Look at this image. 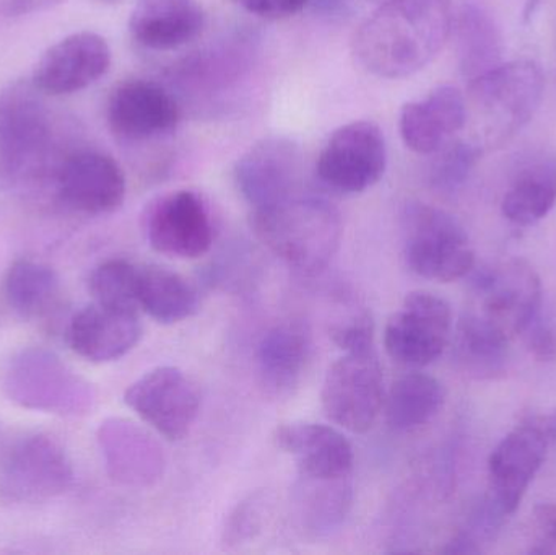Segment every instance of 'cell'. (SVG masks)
<instances>
[{"label": "cell", "mask_w": 556, "mask_h": 555, "mask_svg": "<svg viewBox=\"0 0 556 555\" xmlns=\"http://www.w3.org/2000/svg\"><path fill=\"white\" fill-rule=\"evenodd\" d=\"M453 23L451 0H384L353 35V55L376 77H410L440 54Z\"/></svg>", "instance_id": "obj_1"}, {"label": "cell", "mask_w": 556, "mask_h": 555, "mask_svg": "<svg viewBox=\"0 0 556 555\" xmlns=\"http://www.w3.org/2000/svg\"><path fill=\"white\" fill-rule=\"evenodd\" d=\"M261 243L298 273L314 276L329 266L342 240V218L330 202L296 194L251 214Z\"/></svg>", "instance_id": "obj_2"}, {"label": "cell", "mask_w": 556, "mask_h": 555, "mask_svg": "<svg viewBox=\"0 0 556 555\" xmlns=\"http://www.w3.org/2000/svg\"><path fill=\"white\" fill-rule=\"evenodd\" d=\"M542 94L544 74L532 61L500 64L469 80L467 121L477 127L472 142L482 150L508 142L534 117Z\"/></svg>", "instance_id": "obj_3"}, {"label": "cell", "mask_w": 556, "mask_h": 555, "mask_svg": "<svg viewBox=\"0 0 556 555\" xmlns=\"http://www.w3.org/2000/svg\"><path fill=\"white\" fill-rule=\"evenodd\" d=\"M404 256L412 273L437 282L463 279L476 253L463 225L441 209L412 202L402 214Z\"/></svg>", "instance_id": "obj_4"}, {"label": "cell", "mask_w": 556, "mask_h": 555, "mask_svg": "<svg viewBox=\"0 0 556 555\" xmlns=\"http://www.w3.org/2000/svg\"><path fill=\"white\" fill-rule=\"evenodd\" d=\"M382 387V367L375 349L345 352L324 378V414L349 432H368L384 404Z\"/></svg>", "instance_id": "obj_5"}, {"label": "cell", "mask_w": 556, "mask_h": 555, "mask_svg": "<svg viewBox=\"0 0 556 555\" xmlns=\"http://www.w3.org/2000/svg\"><path fill=\"white\" fill-rule=\"evenodd\" d=\"M74 466L64 446L49 436L26 437L13 446L0 471V501L9 505L42 504L65 494Z\"/></svg>", "instance_id": "obj_6"}, {"label": "cell", "mask_w": 556, "mask_h": 555, "mask_svg": "<svg viewBox=\"0 0 556 555\" xmlns=\"http://www.w3.org/2000/svg\"><path fill=\"white\" fill-rule=\"evenodd\" d=\"M10 400L28 409L52 414H80L93 401L90 384L74 374L61 358L46 351L22 352L5 374Z\"/></svg>", "instance_id": "obj_7"}, {"label": "cell", "mask_w": 556, "mask_h": 555, "mask_svg": "<svg viewBox=\"0 0 556 555\" xmlns=\"http://www.w3.org/2000/svg\"><path fill=\"white\" fill-rule=\"evenodd\" d=\"M388 168L384 134L371 121H352L333 130L316 162V173L333 191L358 194L381 181Z\"/></svg>", "instance_id": "obj_8"}, {"label": "cell", "mask_w": 556, "mask_h": 555, "mask_svg": "<svg viewBox=\"0 0 556 555\" xmlns=\"http://www.w3.org/2000/svg\"><path fill=\"white\" fill-rule=\"evenodd\" d=\"M453 335V310L431 292L408 293L401 310L389 318L384 348L404 367H427L443 355Z\"/></svg>", "instance_id": "obj_9"}, {"label": "cell", "mask_w": 556, "mask_h": 555, "mask_svg": "<svg viewBox=\"0 0 556 555\" xmlns=\"http://www.w3.org/2000/svg\"><path fill=\"white\" fill-rule=\"evenodd\" d=\"M147 241L156 253L198 260L211 251L215 228L211 209L198 192H168L150 202L143 214Z\"/></svg>", "instance_id": "obj_10"}, {"label": "cell", "mask_w": 556, "mask_h": 555, "mask_svg": "<svg viewBox=\"0 0 556 555\" xmlns=\"http://www.w3.org/2000/svg\"><path fill=\"white\" fill-rule=\"evenodd\" d=\"M124 403L160 436L178 442L198 420L201 394L185 371L165 365L134 381L124 393Z\"/></svg>", "instance_id": "obj_11"}, {"label": "cell", "mask_w": 556, "mask_h": 555, "mask_svg": "<svg viewBox=\"0 0 556 555\" xmlns=\"http://www.w3.org/2000/svg\"><path fill=\"white\" fill-rule=\"evenodd\" d=\"M41 94L33 81L0 91V166L10 175L33 168L51 142V116Z\"/></svg>", "instance_id": "obj_12"}, {"label": "cell", "mask_w": 556, "mask_h": 555, "mask_svg": "<svg viewBox=\"0 0 556 555\" xmlns=\"http://www.w3.org/2000/svg\"><path fill=\"white\" fill-rule=\"evenodd\" d=\"M479 315L506 338L525 335L538 319L542 303L541 277L525 260H511L485 270L476 282Z\"/></svg>", "instance_id": "obj_13"}, {"label": "cell", "mask_w": 556, "mask_h": 555, "mask_svg": "<svg viewBox=\"0 0 556 555\" xmlns=\"http://www.w3.org/2000/svg\"><path fill=\"white\" fill-rule=\"evenodd\" d=\"M301 179L300 146L285 137H267L254 143L235 166V181L253 211L301 194Z\"/></svg>", "instance_id": "obj_14"}, {"label": "cell", "mask_w": 556, "mask_h": 555, "mask_svg": "<svg viewBox=\"0 0 556 555\" xmlns=\"http://www.w3.org/2000/svg\"><path fill=\"white\" fill-rule=\"evenodd\" d=\"M111 67V48L93 31L74 33L46 49L33 71V85L41 93L61 97L97 84Z\"/></svg>", "instance_id": "obj_15"}, {"label": "cell", "mask_w": 556, "mask_h": 555, "mask_svg": "<svg viewBox=\"0 0 556 555\" xmlns=\"http://www.w3.org/2000/svg\"><path fill=\"white\" fill-rule=\"evenodd\" d=\"M58 195L68 209L85 215H106L126 199V176L113 156L81 150L68 156L55 178Z\"/></svg>", "instance_id": "obj_16"}, {"label": "cell", "mask_w": 556, "mask_h": 555, "mask_svg": "<svg viewBox=\"0 0 556 555\" xmlns=\"http://www.w3.org/2000/svg\"><path fill=\"white\" fill-rule=\"evenodd\" d=\"M547 455V433L539 424L526 422L508 433L489 462L490 491L496 510L513 515L528 494Z\"/></svg>", "instance_id": "obj_17"}, {"label": "cell", "mask_w": 556, "mask_h": 555, "mask_svg": "<svg viewBox=\"0 0 556 555\" xmlns=\"http://www.w3.org/2000/svg\"><path fill=\"white\" fill-rule=\"evenodd\" d=\"M108 124L129 142L156 139L172 134L181 119L175 97L150 80H127L117 85L108 101Z\"/></svg>", "instance_id": "obj_18"}, {"label": "cell", "mask_w": 556, "mask_h": 555, "mask_svg": "<svg viewBox=\"0 0 556 555\" xmlns=\"http://www.w3.org/2000/svg\"><path fill=\"white\" fill-rule=\"evenodd\" d=\"M142 338L139 313L93 305L72 318L67 341L78 357L91 364H108L129 354Z\"/></svg>", "instance_id": "obj_19"}, {"label": "cell", "mask_w": 556, "mask_h": 555, "mask_svg": "<svg viewBox=\"0 0 556 555\" xmlns=\"http://www.w3.org/2000/svg\"><path fill=\"white\" fill-rule=\"evenodd\" d=\"M466 124V97L453 85H441L425 100L405 103L399 116L402 140L418 155H433Z\"/></svg>", "instance_id": "obj_20"}, {"label": "cell", "mask_w": 556, "mask_h": 555, "mask_svg": "<svg viewBox=\"0 0 556 555\" xmlns=\"http://www.w3.org/2000/svg\"><path fill=\"white\" fill-rule=\"evenodd\" d=\"M100 445L108 472L130 488H150L162 479L165 453L162 445L129 420L111 419L100 429Z\"/></svg>", "instance_id": "obj_21"}, {"label": "cell", "mask_w": 556, "mask_h": 555, "mask_svg": "<svg viewBox=\"0 0 556 555\" xmlns=\"http://www.w3.org/2000/svg\"><path fill=\"white\" fill-rule=\"evenodd\" d=\"M276 445L296 463L298 475H352V443L339 430L326 424L291 422L277 427Z\"/></svg>", "instance_id": "obj_22"}, {"label": "cell", "mask_w": 556, "mask_h": 555, "mask_svg": "<svg viewBox=\"0 0 556 555\" xmlns=\"http://www.w3.org/2000/svg\"><path fill=\"white\" fill-rule=\"evenodd\" d=\"M205 25L199 0H137L129 31L143 48L173 51L194 41Z\"/></svg>", "instance_id": "obj_23"}, {"label": "cell", "mask_w": 556, "mask_h": 555, "mask_svg": "<svg viewBox=\"0 0 556 555\" xmlns=\"http://www.w3.org/2000/svg\"><path fill=\"white\" fill-rule=\"evenodd\" d=\"M313 354V339L304 323L283 321L261 339L256 351L261 384L276 396H287L300 384Z\"/></svg>", "instance_id": "obj_24"}, {"label": "cell", "mask_w": 556, "mask_h": 555, "mask_svg": "<svg viewBox=\"0 0 556 555\" xmlns=\"http://www.w3.org/2000/svg\"><path fill=\"white\" fill-rule=\"evenodd\" d=\"M294 517L306 533L326 537L342 527L353 505L352 475H298L293 492Z\"/></svg>", "instance_id": "obj_25"}, {"label": "cell", "mask_w": 556, "mask_h": 555, "mask_svg": "<svg viewBox=\"0 0 556 555\" xmlns=\"http://www.w3.org/2000/svg\"><path fill=\"white\" fill-rule=\"evenodd\" d=\"M509 342L479 313H467L454 332V361L469 377L493 380L508 370Z\"/></svg>", "instance_id": "obj_26"}, {"label": "cell", "mask_w": 556, "mask_h": 555, "mask_svg": "<svg viewBox=\"0 0 556 555\" xmlns=\"http://www.w3.org/2000/svg\"><path fill=\"white\" fill-rule=\"evenodd\" d=\"M137 302L140 312L162 325L191 318L199 310V293L181 274L162 266H139Z\"/></svg>", "instance_id": "obj_27"}, {"label": "cell", "mask_w": 556, "mask_h": 555, "mask_svg": "<svg viewBox=\"0 0 556 555\" xmlns=\"http://www.w3.org/2000/svg\"><path fill=\"white\" fill-rule=\"evenodd\" d=\"M446 391L438 378L427 374H408L399 378L386 400V417L395 432L420 429L443 409Z\"/></svg>", "instance_id": "obj_28"}, {"label": "cell", "mask_w": 556, "mask_h": 555, "mask_svg": "<svg viewBox=\"0 0 556 555\" xmlns=\"http://www.w3.org/2000/svg\"><path fill=\"white\" fill-rule=\"evenodd\" d=\"M556 204V156L531 163L519 172L502 201L511 224L529 227L551 214Z\"/></svg>", "instance_id": "obj_29"}, {"label": "cell", "mask_w": 556, "mask_h": 555, "mask_svg": "<svg viewBox=\"0 0 556 555\" xmlns=\"http://www.w3.org/2000/svg\"><path fill=\"white\" fill-rule=\"evenodd\" d=\"M3 292L10 308L25 319L48 315L61 295V280L54 269L31 260H18L9 267Z\"/></svg>", "instance_id": "obj_30"}, {"label": "cell", "mask_w": 556, "mask_h": 555, "mask_svg": "<svg viewBox=\"0 0 556 555\" xmlns=\"http://www.w3.org/2000/svg\"><path fill=\"white\" fill-rule=\"evenodd\" d=\"M460 68L467 80L502 64V38L492 16L477 5H466L457 20Z\"/></svg>", "instance_id": "obj_31"}, {"label": "cell", "mask_w": 556, "mask_h": 555, "mask_svg": "<svg viewBox=\"0 0 556 555\" xmlns=\"http://www.w3.org/2000/svg\"><path fill=\"white\" fill-rule=\"evenodd\" d=\"M137 276L139 266L130 261H104L90 277V292L94 302L111 308L139 313Z\"/></svg>", "instance_id": "obj_32"}, {"label": "cell", "mask_w": 556, "mask_h": 555, "mask_svg": "<svg viewBox=\"0 0 556 555\" xmlns=\"http://www.w3.org/2000/svg\"><path fill=\"white\" fill-rule=\"evenodd\" d=\"M433 155L438 156L431 168V182L441 191H454L466 181L470 169L482 155V149L472 140H456L447 142Z\"/></svg>", "instance_id": "obj_33"}, {"label": "cell", "mask_w": 556, "mask_h": 555, "mask_svg": "<svg viewBox=\"0 0 556 555\" xmlns=\"http://www.w3.org/2000/svg\"><path fill=\"white\" fill-rule=\"evenodd\" d=\"M269 514V497L266 492H254L240 502L228 515L224 528V543L241 546L250 543L263 531Z\"/></svg>", "instance_id": "obj_34"}, {"label": "cell", "mask_w": 556, "mask_h": 555, "mask_svg": "<svg viewBox=\"0 0 556 555\" xmlns=\"http://www.w3.org/2000/svg\"><path fill=\"white\" fill-rule=\"evenodd\" d=\"M330 338L343 352L375 349V323L366 312L353 313L330 328Z\"/></svg>", "instance_id": "obj_35"}, {"label": "cell", "mask_w": 556, "mask_h": 555, "mask_svg": "<svg viewBox=\"0 0 556 555\" xmlns=\"http://www.w3.org/2000/svg\"><path fill=\"white\" fill-rule=\"evenodd\" d=\"M531 553L547 554L556 550V504H542L534 510Z\"/></svg>", "instance_id": "obj_36"}, {"label": "cell", "mask_w": 556, "mask_h": 555, "mask_svg": "<svg viewBox=\"0 0 556 555\" xmlns=\"http://www.w3.org/2000/svg\"><path fill=\"white\" fill-rule=\"evenodd\" d=\"M247 12L266 20H285L296 15L307 0H237Z\"/></svg>", "instance_id": "obj_37"}, {"label": "cell", "mask_w": 556, "mask_h": 555, "mask_svg": "<svg viewBox=\"0 0 556 555\" xmlns=\"http://www.w3.org/2000/svg\"><path fill=\"white\" fill-rule=\"evenodd\" d=\"M528 348L539 361H554L556 357V336L554 329L541 325L535 319L528 329Z\"/></svg>", "instance_id": "obj_38"}, {"label": "cell", "mask_w": 556, "mask_h": 555, "mask_svg": "<svg viewBox=\"0 0 556 555\" xmlns=\"http://www.w3.org/2000/svg\"><path fill=\"white\" fill-rule=\"evenodd\" d=\"M58 2H61V0H7V10H9V13H12V15H22V13L45 9V7Z\"/></svg>", "instance_id": "obj_39"}, {"label": "cell", "mask_w": 556, "mask_h": 555, "mask_svg": "<svg viewBox=\"0 0 556 555\" xmlns=\"http://www.w3.org/2000/svg\"><path fill=\"white\" fill-rule=\"evenodd\" d=\"M551 429H552V433H554V437H555V439H556V414H555L554 419H552V426H551Z\"/></svg>", "instance_id": "obj_40"}, {"label": "cell", "mask_w": 556, "mask_h": 555, "mask_svg": "<svg viewBox=\"0 0 556 555\" xmlns=\"http://www.w3.org/2000/svg\"><path fill=\"white\" fill-rule=\"evenodd\" d=\"M104 2H117V0H104Z\"/></svg>", "instance_id": "obj_41"}]
</instances>
